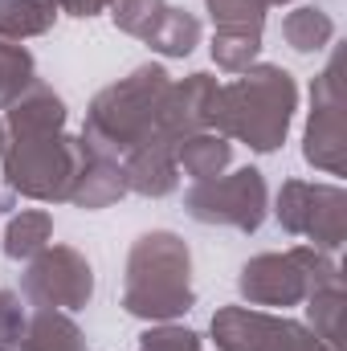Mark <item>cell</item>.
I'll use <instances>...</instances> for the list:
<instances>
[{
    "instance_id": "cell-19",
    "label": "cell",
    "mask_w": 347,
    "mask_h": 351,
    "mask_svg": "<svg viewBox=\"0 0 347 351\" xmlns=\"http://www.w3.org/2000/svg\"><path fill=\"white\" fill-rule=\"evenodd\" d=\"M58 4L53 0H0V37L8 41H29L45 37L58 25Z\"/></svg>"
},
{
    "instance_id": "cell-1",
    "label": "cell",
    "mask_w": 347,
    "mask_h": 351,
    "mask_svg": "<svg viewBox=\"0 0 347 351\" xmlns=\"http://www.w3.org/2000/svg\"><path fill=\"white\" fill-rule=\"evenodd\" d=\"M294 110H298L294 74L274 62H254L233 82H221L213 102V131L225 135L229 143H246L250 152L270 156L286 143Z\"/></svg>"
},
{
    "instance_id": "cell-9",
    "label": "cell",
    "mask_w": 347,
    "mask_h": 351,
    "mask_svg": "<svg viewBox=\"0 0 347 351\" xmlns=\"http://www.w3.org/2000/svg\"><path fill=\"white\" fill-rule=\"evenodd\" d=\"M347 127H344V78H339V53L323 66V74L311 82V119L302 131V160L315 172L344 176Z\"/></svg>"
},
{
    "instance_id": "cell-4",
    "label": "cell",
    "mask_w": 347,
    "mask_h": 351,
    "mask_svg": "<svg viewBox=\"0 0 347 351\" xmlns=\"http://www.w3.org/2000/svg\"><path fill=\"white\" fill-rule=\"evenodd\" d=\"M344 286L339 265L331 254L315 245H290L282 254H258L241 265L237 290L250 306H270V311H290L302 306L311 294Z\"/></svg>"
},
{
    "instance_id": "cell-20",
    "label": "cell",
    "mask_w": 347,
    "mask_h": 351,
    "mask_svg": "<svg viewBox=\"0 0 347 351\" xmlns=\"http://www.w3.org/2000/svg\"><path fill=\"white\" fill-rule=\"evenodd\" d=\"M213 66L225 74H246L261 53V29H213Z\"/></svg>"
},
{
    "instance_id": "cell-17",
    "label": "cell",
    "mask_w": 347,
    "mask_h": 351,
    "mask_svg": "<svg viewBox=\"0 0 347 351\" xmlns=\"http://www.w3.org/2000/svg\"><path fill=\"white\" fill-rule=\"evenodd\" d=\"M282 41L294 53H323L335 41V21L315 4H298L282 16Z\"/></svg>"
},
{
    "instance_id": "cell-6",
    "label": "cell",
    "mask_w": 347,
    "mask_h": 351,
    "mask_svg": "<svg viewBox=\"0 0 347 351\" xmlns=\"http://www.w3.org/2000/svg\"><path fill=\"white\" fill-rule=\"evenodd\" d=\"M184 213L200 225L258 233L270 213V188L258 168H237L217 180H200L184 192Z\"/></svg>"
},
{
    "instance_id": "cell-8",
    "label": "cell",
    "mask_w": 347,
    "mask_h": 351,
    "mask_svg": "<svg viewBox=\"0 0 347 351\" xmlns=\"http://www.w3.org/2000/svg\"><path fill=\"white\" fill-rule=\"evenodd\" d=\"M21 298L41 311H82L94 298V269L74 245H45L21 274Z\"/></svg>"
},
{
    "instance_id": "cell-3",
    "label": "cell",
    "mask_w": 347,
    "mask_h": 351,
    "mask_svg": "<svg viewBox=\"0 0 347 351\" xmlns=\"http://www.w3.org/2000/svg\"><path fill=\"white\" fill-rule=\"evenodd\" d=\"M172 86V74L156 62L131 70L127 78L102 86L86 106V123H82V143L94 147L98 156L123 160L135 143H143L156 131L164 94Z\"/></svg>"
},
{
    "instance_id": "cell-14",
    "label": "cell",
    "mask_w": 347,
    "mask_h": 351,
    "mask_svg": "<svg viewBox=\"0 0 347 351\" xmlns=\"http://www.w3.org/2000/svg\"><path fill=\"white\" fill-rule=\"evenodd\" d=\"M0 351H86V335L66 311L29 306L25 331L12 339H0Z\"/></svg>"
},
{
    "instance_id": "cell-11",
    "label": "cell",
    "mask_w": 347,
    "mask_h": 351,
    "mask_svg": "<svg viewBox=\"0 0 347 351\" xmlns=\"http://www.w3.org/2000/svg\"><path fill=\"white\" fill-rule=\"evenodd\" d=\"M217 90H221V82H217L208 70H196V74L172 82L168 94H164L156 131H160L164 139H172V143L196 135V131H213V102H217Z\"/></svg>"
},
{
    "instance_id": "cell-18",
    "label": "cell",
    "mask_w": 347,
    "mask_h": 351,
    "mask_svg": "<svg viewBox=\"0 0 347 351\" xmlns=\"http://www.w3.org/2000/svg\"><path fill=\"white\" fill-rule=\"evenodd\" d=\"M45 245H53V217L45 208H21L16 217H8V225H4V254L12 262H29Z\"/></svg>"
},
{
    "instance_id": "cell-25",
    "label": "cell",
    "mask_w": 347,
    "mask_h": 351,
    "mask_svg": "<svg viewBox=\"0 0 347 351\" xmlns=\"http://www.w3.org/2000/svg\"><path fill=\"white\" fill-rule=\"evenodd\" d=\"M204 12L213 29H265V4L261 0H204Z\"/></svg>"
},
{
    "instance_id": "cell-13",
    "label": "cell",
    "mask_w": 347,
    "mask_h": 351,
    "mask_svg": "<svg viewBox=\"0 0 347 351\" xmlns=\"http://www.w3.org/2000/svg\"><path fill=\"white\" fill-rule=\"evenodd\" d=\"M82 139V135H78ZM127 196V176H123V164L110 160V156H98L94 147L82 143V160H78V172H74V184H70V200L74 208H110Z\"/></svg>"
},
{
    "instance_id": "cell-2",
    "label": "cell",
    "mask_w": 347,
    "mask_h": 351,
    "mask_svg": "<svg viewBox=\"0 0 347 351\" xmlns=\"http://www.w3.org/2000/svg\"><path fill=\"white\" fill-rule=\"evenodd\" d=\"M192 254L172 229L143 233L127 254L123 311L139 323H176L192 311Z\"/></svg>"
},
{
    "instance_id": "cell-16",
    "label": "cell",
    "mask_w": 347,
    "mask_h": 351,
    "mask_svg": "<svg viewBox=\"0 0 347 351\" xmlns=\"http://www.w3.org/2000/svg\"><path fill=\"white\" fill-rule=\"evenodd\" d=\"M229 164H233V143L225 135H217V131H196V135L176 143V168L188 176L192 184L225 176Z\"/></svg>"
},
{
    "instance_id": "cell-29",
    "label": "cell",
    "mask_w": 347,
    "mask_h": 351,
    "mask_svg": "<svg viewBox=\"0 0 347 351\" xmlns=\"http://www.w3.org/2000/svg\"><path fill=\"white\" fill-rule=\"evenodd\" d=\"M265 8H278V4H294V0H261Z\"/></svg>"
},
{
    "instance_id": "cell-5",
    "label": "cell",
    "mask_w": 347,
    "mask_h": 351,
    "mask_svg": "<svg viewBox=\"0 0 347 351\" xmlns=\"http://www.w3.org/2000/svg\"><path fill=\"white\" fill-rule=\"evenodd\" d=\"M82 160V139L66 131L45 135H8L0 152L4 184L37 204H62L70 200V184Z\"/></svg>"
},
{
    "instance_id": "cell-10",
    "label": "cell",
    "mask_w": 347,
    "mask_h": 351,
    "mask_svg": "<svg viewBox=\"0 0 347 351\" xmlns=\"http://www.w3.org/2000/svg\"><path fill=\"white\" fill-rule=\"evenodd\" d=\"M208 335L217 351H294L311 327L258 306H221L208 323Z\"/></svg>"
},
{
    "instance_id": "cell-24",
    "label": "cell",
    "mask_w": 347,
    "mask_h": 351,
    "mask_svg": "<svg viewBox=\"0 0 347 351\" xmlns=\"http://www.w3.org/2000/svg\"><path fill=\"white\" fill-rule=\"evenodd\" d=\"M106 12H110V21H115L119 33H127L135 41H147L156 33V25L164 21L168 0H115Z\"/></svg>"
},
{
    "instance_id": "cell-27",
    "label": "cell",
    "mask_w": 347,
    "mask_h": 351,
    "mask_svg": "<svg viewBox=\"0 0 347 351\" xmlns=\"http://www.w3.org/2000/svg\"><path fill=\"white\" fill-rule=\"evenodd\" d=\"M53 4H58V12H70V16H98L115 0H53Z\"/></svg>"
},
{
    "instance_id": "cell-21",
    "label": "cell",
    "mask_w": 347,
    "mask_h": 351,
    "mask_svg": "<svg viewBox=\"0 0 347 351\" xmlns=\"http://www.w3.org/2000/svg\"><path fill=\"white\" fill-rule=\"evenodd\" d=\"M147 45H152L160 58H188V53L200 45V21H196V12L168 4V12H164V21L156 25V33L147 37Z\"/></svg>"
},
{
    "instance_id": "cell-12",
    "label": "cell",
    "mask_w": 347,
    "mask_h": 351,
    "mask_svg": "<svg viewBox=\"0 0 347 351\" xmlns=\"http://www.w3.org/2000/svg\"><path fill=\"white\" fill-rule=\"evenodd\" d=\"M119 164H123V176H127V192L147 196V200L172 196L176 184H180L176 143H172V139H164L160 131H152L143 143H135Z\"/></svg>"
},
{
    "instance_id": "cell-30",
    "label": "cell",
    "mask_w": 347,
    "mask_h": 351,
    "mask_svg": "<svg viewBox=\"0 0 347 351\" xmlns=\"http://www.w3.org/2000/svg\"><path fill=\"white\" fill-rule=\"evenodd\" d=\"M4 139H8V135H4V119H0V152H4Z\"/></svg>"
},
{
    "instance_id": "cell-28",
    "label": "cell",
    "mask_w": 347,
    "mask_h": 351,
    "mask_svg": "<svg viewBox=\"0 0 347 351\" xmlns=\"http://www.w3.org/2000/svg\"><path fill=\"white\" fill-rule=\"evenodd\" d=\"M294 351H335V348H327L323 339H315V335H307V339H302V343H298Z\"/></svg>"
},
{
    "instance_id": "cell-23",
    "label": "cell",
    "mask_w": 347,
    "mask_h": 351,
    "mask_svg": "<svg viewBox=\"0 0 347 351\" xmlns=\"http://www.w3.org/2000/svg\"><path fill=\"white\" fill-rule=\"evenodd\" d=\"M307 327L315 339H323L327 348L339 351V323H344V286H331V290H319L311 294L307 302Z\"/></svg>"
},
{
    "instance_id": "cell-15",
    "label": "cell",
    "mask_w": 347,
    "mask_h": 351,
    "mask_svg": "<svg viewBox=\"0 0 347 351\" xmlns=\"http://www.w3.org/2000/svg\"><path fill=\"white\" fill-rule=\"evenodd\" d=\"M45 131H66V102L45 82H33L4 110V135H45Z\"/></svg>"
},
{
    "instance_id": "cell-26",
    "label": "cell",
    "mask_w": 347,
    "mask_h": 351,
    "mask_svg": "<svg viewBox=\"0 0 347 351\" xmlns=\"http://www.w3.org/2000/svg\"><path fill=\"white\" fill-rule=\"evenodd\" d=\"M139 351H204L200 335L180 323H152L139 335Z\"/></svg>"
},
{
    "instance_id": "cell-7",
    "label": "cell",
    "mask_w": 347,
    "mask_h": 351,
    "mask_svg": "<svg viewBox=\"0 0 347 351\" xmlns=\"http://www.w3.org/2000/svg\"><path fill=\"white\" fill-rule=\"evenodd\" d=\"M274 217L282 233L307 237L315 250L335 254L347 237V192L339 184H311L286 180L274 200Z\"/></svg>"
},
{
    "instance_id": "cell-22",
    "label": "cell",
    "mask_w": 347,
    "mask_h": 351,
    "mask_svg": "<svg viewBox=\"0 0 347 351\" xmlns=\"http://www.w3.org/2000/svg\"><path fill=\"white\" fill-rule=\"evenodd\" d=\"M37 82V62L21 41L0 37V110H8L25 90Z\"/></svg>"
}]
</instances>
